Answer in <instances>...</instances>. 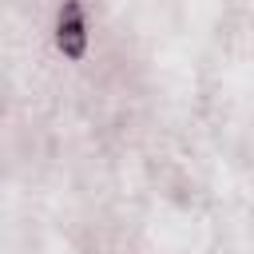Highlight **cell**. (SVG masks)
<instances>
[{
	"instance_id": "cell-1",
	"label": "cell",
	"mask_w": 254,
	"mask_h": 254,
	"mask_svg": "<svg viewBox=\"0 0 254 254\" xmlns=\"http://www.w3.org/2000/svg\"><path fill=\"white\" fill-rule=\"evenodd\" d=\"M56 44L67 60H79L87 52V24H83V8L79 0H64L60 20H56Z\"/></svg>"
}]
</instances>
